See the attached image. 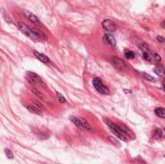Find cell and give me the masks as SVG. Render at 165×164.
Wrapping results in <instances>:
<instances>
[{"instance_id":"obj_5","label":"cell","mask_w":165,"mask_h":164,"mask_svg":"<svg viewBox=\"0 0 165 164\" xmlns=\"http://www.w3.org/2000/svg\"><path fill=\"white\" fill-rule=\"evenodd\" d=\"M143 58L146 61L150 62V63H153L154 65H158L160 64L161 62V57L156 52H152L151 50L149 52H145L143 53Z\"/></svg>"},{"instance_id":"obj_20","label":"cell","mask_w":165,"mask_h":164,"mask_svg":"<svg viewBox=\"0 0 165 164\" xmlns=\"http://www.w3.org/2000/svg\"><path fill=\"white\" fill-rule=\"evenodd\" d=\"M35 133H36V135L39 137V138H42V139L47 138V137H48L47 132H42V131H41V130H39V131H36L35 130Z\"/></svg>"},{"instance_id":"obj_18","label":"cell","mask_w":165,"mask_h":164,"mask_svg":"<svg viewBox=\"0 0 165 164\" xmlns=\"http://www.w3.org/2000/svg\"><path fill=\"white\" fill-rule=\"evenodd\" d=\"M32 93L34 94L36 97H38V98H41V100H45V95L42 94L41 91H39V90L36 89V88H33V89H32Z\"/></svg>"},{"instance_id":"obj_27","label":"cell","mask_w":165,"mask_h":164,"mask_svg":"<svg viewBox=\"0 0 165 164\" xmlns=\"http://www.w3.org/2000/svg\"><path fill=\"white\" fill-rule=\"evenodd\" d=\"M124 91H125V92H126V93H127V94H130V93H131V92H130V91H127V89H126V90H124Z\"/></svg>"},{"instance_id":"obj_28","label":"cell","mask_w":165,"mask_h":164,"mask_svg":"<svg viewBox=\"0 0 165 164\" xmlns=\"http://www.w3.org/2000/svg\"><path fill=\"white\" fill-rule=\"evenodd\" d=\"M162 26H163V27H165V20L163 21V23H162Z\"/></svg>"},{"instance_id":"obj_22","label":"cell","mask_w":165,"mask_h":164,"mask_svg":"<svg viewBox=\"0 0 165 164\" xmlns=\"http://www.w3.org/2000/svg\"><path fill=\"white\" fill-rule=\"evenodd\" d=\"M32 101H33V103H34V104H35V105H36V106H37V107H39V108H40V109H41L42 111H44V110H45V106H44V105H42V103L41 102V101H39V100H33Z\"/></svg>"},{"instance_id":"obj_12","label":"cell","mask_w":165,"mask_h":164,"mask_svg":"<svg viewBox=\"0 0 165 164\" xmlns=\"http://www.w3.org/2000/svg\"><path fill=\"white\" fill-rule=\"evenodd\" d=\"M120 127H121L122 130L124 131V133L126 134L127 136H128V137H130V138H131V139H134V138H135V134L132 132V131L130 130V129H128V127L126 126V124H120Z\"/></svg>"},{"instance_id":"obj_13","label":"cell","mask_w":165,"mask_h":164,"mask_svg":"<svg viewBox=\"0 0 165 164\" xmlns=\"http://www.w3.org/2000/svg\"><path fill=\"white\" fill-rule=\"evenodd\" d=\"M136 45H137V47L142 51V53H145V52H149L151 50L150 47H149V45H148L145 42H142V41L137 42Z\"/></svg>"},{"instance_id":"obj_26","label":"cell","mask_w":165,"mask_h":164,"mask_svg":"<svg viewBox=\"0 0 165 164\" xmlns=\"http://www.w3.org/2000/svg\"><path fill=\"white\" fill-rule=\"evenodd\" d=\"M162 85H163V89H164V92H165V79L162 82Z\"/></svg>"},{"instance_id":"obj_21","label":"cell","mask_w":165,"mask_h":164,"mask_svg":"<svg viewBox=\"0 0 165 164\" xmlns=\"http://www.w3.org/2000/svg\"><path fill=\"white\" fill-rule=\"evenodd\" d=\"M142 75H143V77L145 78V79H146L147 81H149V82H154V81H156L154 77H153L152 75L148 74H146V73H143V74H142Z\"/></svg>"},{"instance_id":"obj_11","label":"cell","mask_w":165,"mask_h":164,"mask_svg":"<svg viewBox=\"0 0 165 164\" xmlns=\"http://www.w3.org/2000/svg\"><path fill=\"white\" fill-rule=\"evenodd\" d=\"M154 71L158 76H165V67L163 65L161 64L156 65V67L154 68Z\"/></svg>"},{"instance_id":"obj_9","label":"cell","mask_w":165,"mask_h":164,"mask_svg":"<svg viewBox=\"0 0 165 164\" xmlns=\"http://www.w3.org/2000/svg\"><path fill=\"white\" fill-rule=\"evenodd\" d=\"M24 14H25V16H26V18H27L29 20L32 22V23H34L35 25H41V21L39 20V18H38L37 16H36L34 14H32L31 12L25 11Z\"/></svg>"},{"instance_id":"obj_23","label":"cell","mask_w":165,"mask_h":164,"mask_svg":"<svg viewBox=\"0 0 165 164\" xmlns=\"http://www.w3.org/2000/svg\"><path fill=\"white\" fill-rule=\"evenodd\" d=\"M56 96H57L59 102H60V103H66V100H65V98L62 96V94H60L59 92H56Z\"/></svg>"},{"instance_id":"obj_6","label":"cell","mask_w":165,"mask_h":164,"mask_svg":"<svg viewBox=\"0 0 165 164\" xmlns=\"http://www.w3.org/2000/svg\"><path fill=\"white\" fill-rule=\"evenodd\" d=\"M101 26L107 33L114 32V31H116V29H117L116 23H115L113 20H111V19H104V20L101 22Z\"/></svg>"},{"instance_id":"obj_25","label":"cell","mask_w":165,"mask_h":164,"mask_svg":"<svg viewBox=\"0 0 165 164\" xmlns=\"http://www.w3.org/2000/svg\"><path fill=\"white\" fill-rule=\"evenodd\" d=\"M157 40L158 42H160V44H165V38H163L162 36H157Z\"/></svg>"},{"instance_id":"obj_10","label":"cell","mask_w":165,"mask_h":164,"mask_svg":"<svg viewBox=\"0 0 165 164\" xmlns=\"http://www.w3.org/2000/svg\"><path fill=\"white\" fill-rule=\"evenodd\" d=\"M34 55L38 60H40L45 64H48L49 62H50V59H49L47 56H45V54H42V53H41V52H39L37 50H34Z\"/></svg>"},{"instance_id":"obj_16","label":"cell","mask_w":165,"mask_h":164,"mask_svg":"<svg viewBox=\"0 0 165 164\" xmlns=\"http://www.w3.org/2000/svg\"><path fill=\"white\" fill-rule=\"evenodd\" d=\"M154 114L159 118H165V108L163 107H157L154 109Z\"/></svg>"},{"instance_id":"obj_15","label":"cell","mask_w":165,"mask_h":164,"mask_svg":"<svg viewBox=\"0 0 165 164\" xmlns=\"http://www.w3.org/2000/svg\"><path fill=\"white\" fill-rule=\"evenodd\" d=\"M70 121L74 124L75 127H77L78 129H83V127H82L81 122H80V119L77 117H74V116H71L70 117Z\"/></svg>"},{"instance_id":"obj_17","label":"cell","mask_w":165,"mask_h":164,"mask_svg":"<svg viewBox=\"0 0 165 164\" xmlns=\"http://www.w3.org/2000/svg\"><path fill=\"white\" fill-rule=\"evenodd\" d=\"M124 56L127 60H131V59H133L135 57V53L133 51L130 50V49H126V50L124 51Z\"/></svg>"},{"instance_id":"obj_14","label":"cell","mask_w":165,"mask_h":164,"mask_svg":"<svg viewBox=\"0 0 165 164\" xmlns=\"http://www.w3.org/2000/svg\"><path fill=\"white\" fill-rule=\"evenodd\" d=\"M26 108L28 109V111H30V112L34 113V114H37V115L42 114V110L40 109L39 107L36 106L34 103L33 104H26Z\"/></svg>"},{"instance_id":"obj_29","label":"cell","mask_w":165,"mask_h":164,"mask_svg":"<svg viewBox=\"0 0 165 164\" xmlns=\"http://www.w3.org/2000/svg\"><path fill=\"white\" fill-rule=\"evenodd\" d=\"M164 132H165V127H164Z\"/></svg>"},{"instance_id":"obj_4","label":"cell","mask_w":165,"mask_h":164,"mask_svg":"<svg viewBox=\"0 0 165 164\" xmlns=\"http://www.w3.org/2000/svg\"><path fill=\"white\" fill-rule=\"evenodd\" d=\"M26 78H27L29 83L32 85H37V86H40V87L47 88V85H45L44 80H42L37 74L33 73V71H28L27 75H26Z\"/></svg>"},{"instance_id":"obj_3","label":"cell","mask_w":165,"mask_h":164,"mask_svg":"<svg viewBox=\"0 0 165 164\" xmlns=\"http://www.w3.org/2000/svg\"><path fill=\"white\" fill-rule=\"evenodd\" d=\"M92 83H93L94 88L100 94L104 95V96L109 95V89H108V87L106 86V85L103 84V82H102V80L100 77H94L93 80H92Z\"/></svg>"},{"instance_id":"obj_2","label":"cell","mask_w":165,"mask_h":164,"mask_svg":"<svg viewBox=\"0 0 165 164\" xmlns=\"http://www.w3.org/2000/svg\"><path fill=\"white\" fill-rule=\"evenodd\" d=\"M16 25H18L19 30L23 33L25 36H27L28 38H30L31 40L36 41V40H39L40 39L38 36L36 35V33L34 32V30H33V28H30L29 26H27L25 23H23V22L18 21V22H16Z\"/></svg>"},{"instance_id":"obj_7","label":"cell","mask_w":165,"mask_h":164,"mask_svg":"<svg viewBox=\"0 0 165 164\" xmlns=\"http://www.w3.org/2000/svg\"><path fill=\"white\" fill-rule=\"evenodd\" d=\"M111 63L114 66L116 69H119V70H124L127 67V64L123 59H121L118 56H113L111 58Z\"/></svg>"},{"instance_id":"obj_19","label":"cell","mask_w":165,"mask_h":164,"mask_svg":"<svg viewBox=\"0 0 165 164\" xmlns=\"http://www.w3.org/2000/svg\"><path fill=\"white\" fill-rule=\"evenodd\" d=\"M154 136L156 137V138H158V139L162 138V136H163L162 130H161L160 129H156L154 131Z\"/></svg>"},{"instance_id":"obj_24","label":"cell","mask_w":165,"mask_h":164,"mask_svg":"<svg viewBox=\"0 0 165 164\" xmlns=\"http://www.w3.org/2000/svg\"><path fill=\"white\" fill-rule=\"evenodd\" d=\"M5 153H6V156H7L10 159H13L14 158V155L12 153V152L10 151L9 149H5Z\"/></svg>"},{"instance_id":"obj_8","label":"cell","mask_w":165,"mask_h":164,"mask_svg":"<svg viewBox=\"0 0 165 164\" xmlns=\"http://www.w3.org/2000/svg\"><path fill=\"white\" fill-rule=\"evenodd\" d=\"M103 41L106 42L107 45H111L112 47H116V40H115L114 36L110 34V33H106V34L103 36Z\"/></svg>"},{"instance_id":"obj_1","label":"cell","mask_w":165,"mask_h":164,"mask_svg":"<svg viewBox=\"0 0 165 164\" xmlns=\"http://www.w3.org/2000/svg\"><path fill=\"white\" fill-rule=\"evenodd\" d=\"M105 123L108 126V127L110 129V130L114 133V135H116L120 140L127 141V135L124 133V131L122 130L120 124H118L116 123H113L110 120H105Z\"/></svg>"}]
</instances>
